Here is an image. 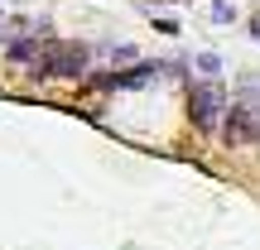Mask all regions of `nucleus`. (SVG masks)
<instances>
[{
  "label": "nucleus",
  "mask_w": 260,
  "mask_h": 250,
  "mask_svg": "<svg viewBox=\"0 0 260 250\" xmlns=\"http://www.w3.org/2000/svg\"><path fill=\"white\" fill-rule=\"evenodd\" d=\"M188 116H193L198 135H217L226 121V87L217 77H203V82L188 87Z\"/></svg>",
  "instance_id": "obj_1"
},
{
  "label": "nucleus",
  "mask_w": 260,
  "mask_h": 250,
  "mask_svg": "<svg viewBox=\"0 0 260 250\" xmlns=\"http://www.w3.org/2000/svg\"><path fill=\"white\" fill-rule=\"evenodd\" d=\"M251 29H255V34H260V15H255V24H251Z\"/></svg>",
  "instance_id": "obj_5"
},
{
  "label": "nucleus",
  "mask_w": 260,
  "mask_h": 250,
  "mask_svg": "<svg viewBox=\"0 0 260 250\" xmlns=\"http://www.w3.org/2000/svg\"><path fill=\"white\" fill-rule=\"evenodd\" d=\"M222 139H226L232 149H241V145H255V139H260V101H255L251 92H246L241 101H232V106H226Z\"/></svg>",
  "instance_id": "obj_3"
},
{
  "label": "nucleus",
  "mask_w": 260,
  "mask_h": 250,
  "mask_svg": "<svg viewBox=\"0 0 260 250\" xmlns=\"http://www.w3.org/2000/svg\"><path fill=\"white\" fill-rule=\"evenodd\" d=\"M87 63H92V53L82 44H44V53L34 63V77H82Z\"/></svg>",
  "instance_id": "obj_2"
},
{
  "label": "nucleus",
  "mask_w": 260,
  "mask_h": 250,
  "mask_svg": "<svg viewBox=\"0 0 260 250\" xmlns=\"http://www.w3.org/2000/svg\"><path fill=\"white\" fill-rule=\"evenodd\" d=\"M198 67H203V73H207V77H217V67H222V63H217V58H212V53H203V58H198Z\"/></svg>",
  "instance_id": "obj_4"
}]
</instances>
